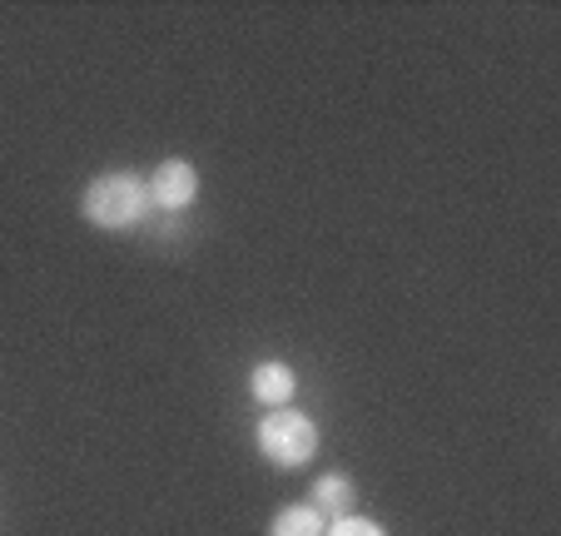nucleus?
Segmentation results:
<instances>
[{
	"label": "nucleus",
	"instance_id": "nucleus-5",
	"mask_svg": "<svg viewBox=\"0 0 561 536\" xmlns=\"http://www.w3.org/2000/svg\"><path fill=\"white\" fill-rule=\"evenodd\" d=\"M353 502H358V487H353L348 472H323L313 482V506L323 516H348Z\"/></svg>",
	"mask_w": 561,
	"mask_h": 536
},
{
	"label": "nucleus",
	"instance_id": "nucleus-4",
	"mask_svg": "<svg viewBox=\"0 0 561 536\" xmlns=\"http://www.w3.org/2000/svg\"><path fill=\"white\" fill-rule=\"evenodd\" d=\"M294 388H298L294 368L278 363V357H268V363H259V368L249 373V392H254L264 408H288V402H294Z\"/></svg>",
	"mask_w": 561,
	"mask_h": 536
},
{
	"label": "nucleus",
	"instance_id": "nucleus-1",
	"mask_svg": "<svg viewBox=\"0 0 561 536\" xmlns=\"http://www.w3.org/2000/svg\"><path fill=\"white\" fill-rule=\"evenodd\" d=\"M145 209H149V184L139 174H129V169H110V174L90 179L85 199H80V214L105 233L139 229Z\"/></svg>",
	"mask_w": 561,
	"mask_h": 536
},
{
	"label": "nucleus",
	"instance_id": "nucleus-2",
	"mask_svg": "<svg viewBox=\"0 0 561 536\" xmlns=\"http://www.w3.org/2000/svg\"><path fill=\"white\" fill-rule=\"evenodd\" d=\"M259 453L274 467H304L318 453V427L308 412L288 408H268V418L259 422Z\"/></svg>",
	"mask_w": 561,
	"mask_h": 536
},
{
	"label": "nucleus",
	"instance_id": "nucleus-3",
	"mask_svg": "<svg viewBox=\"0 0 561 536\" xmlns=\"http://www.w3.org/2000/svg\"><path fill=\"white\" fill-rule=\"evenodd\" d=\"M199 199V169L190 164V159H164V164L149 174V204H159V209H190V204Z\"/></svg>",
	"mask_w": 561,
	"mask_h": 536
},
{
	"label": "nucleus",
	"instance_id": "nucleus-6",
	"mask_svg": "<svg viewBox=\"0 0 561 536\" xmlns=\"http://www.w3.org/2000/svg\"><path fill=\"white\" fill-rule=\"evenodd\" d=\"M329 532V516L318 512L313 502H294L268 522V536H323Z\"/></svg>",
	"mask_w": 561,
	"mask_h": 536
},
{
	"label": "nucleus",
	"instance_id": "nucleus-7",
	"mask_svg": "<svg viewBox=\"0 0 561 536\" xmlns=\"http://www.w3.org/2000/svg\"><path fill=\"white\" fill-rule=\"evenodd\" d=\"M323 536H388V532H382V526L373 522V516L348 512V516H333V522H329V532H323Z\"/></svg>",
	"mask_w": 561,
	"mask_h": 536
}]
</instances>
